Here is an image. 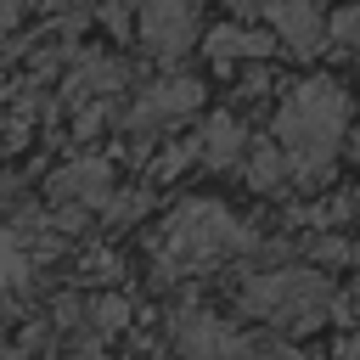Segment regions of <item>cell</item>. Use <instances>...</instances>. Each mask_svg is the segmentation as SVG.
I'll use <instances>...</instances> for the list:
<instances>
[{
  "instance_id": "cell-1",
  "label": "cell",
  "mask_w": 360,
  "mask_h": 360,
  "mask_svg": "<svg viewBox=\"0 0 360 360\" xmlns=\"http://www.w3.org/2000/svg\"><path fill=\"white\" fill-rule=\"evenodd\" d=\"M343 129H349V96L338 79H304L287 90L281 112H276V141L292 163L298 180H321L343 146Z\"/></svg>"
},
{
  "instance_id": "cell-2",
  "label": "cell",
  "mask_w": 360,
  "mask_h": 360,
  "mask_svg": "<svg viewBox=\"0 0 360 360\" xmlns=\"http://www.w3.org/2000/svg\"><path fill=\"white\" fill-rule=\"evenodd\" d=\"M248 248H253V231L214 197L180 202L163 225V242H158L163 270H202V264H219V259L248 253Z\"/></svg>"
},
{
  "instance_id": "cell-3",
  "label": "cell",
  "mask_w": 360,
  "mask_h": 360,
  "mask_svg": "<svg viewBox=\"0 0 360 360\" xmlns=\"http://www.w3.org/2000/svg\"><path fill=\"white\" fill-rule=\"evenodd\" d=\"M332 281L326 270H264L242 281V309L270 326H321L332 315Z\"/></svg>"
},
{
  "instance_id": "cell-4",
  "label": "cell",
  "mask_w": 360,
  "mask_h": 360,
  "mask_svg": "<svg viewBox=\"0 0 360 360\" xmlns=\"http://www.w3.org/2000/svg\"><path fill=\"white\" fill-rule=\"evenodd\" d=\"M135 22H141V39L158 56H180L191 45V34H197L191 0H135Z\"/></svg>"
},
{
  "instance_id": "cell-5",
  "label": "cell",
  "mask_w": 360,
  "mask_h": 360,
  "mask_svg": "<svg viewBox=\"0 0 360 360\" xmlns=\"http://www.w3.org/2000/svg\"><path fill=\"white\" fill-rule=\"evenodd\" d=\"M264 22H270V34L292 51V56H315V51H326V22H321V11H315V0H264Z\"/></svg>"
},
{
  "instance_id": "cell-6",
  "label": "cell",
  "mask_w": 360,
  "mask_h": 360,
  "mask_svg": "<svg viewBox=\"0 0 360 360\" xmlns=\"http://www.w3.org/2000/svg\"><path fill=\"white\" fill-rule=\"evenodd\" d=\"M202 101V84L197 79H163V84H152L146 96H141V107L129 112V124H169V118H180V112H191Z\"/></svg>"
},
{
  "instance_id": "cell-7",
  "label": "cell",
  "mask_w": 360,
  "mask_h": 360,
  "mask_svg": "<svg viewBox=\"0 0 360 360\" xmlns=\"http://www.w3.org/2000/svg\"><path fill=\"white\" fill-rule=\"evenodd\" d=\"M174 343H180L186 354H236V349H248L231 326H219V321L202 315V309H180V315H174Z\"/></svg>"
},
{
  "instance_id": "cell-8",
  "label": "cell",
  "mask_w": 360,
  "mask_h": 360,
  "mask_svg": "<svg viewBox=\"0 0 360 360\" xmlns=\"http://www.w3.org/2000/svg\"><path fill=\"white\" fill-rule=\"evenodd\" d=\"M208 62H219V68H231V62H259V56H270V34H259V28H236V22H219L214 34H208Z\"/></svg>"
},
{
  "instance_id": "cell-9",
  "label": "cell",
  "mask_w": 360,
  "mask_h": 360,
  "mask_svg": "<svg viewBox=\"0 0 360 360\" xmlns=\"http://www.w3.org/2000/svg\"><path fill=\"white\" fill-rule=\"evenodd\" d=\"M248 158V129L231 118V112H214L208 124H202V163L208 169H231V163H242Z\"/></svg>"
},
{
  "instance_id": "cell-10",
  "label": "cell",
  "mask_w": 360,
  "mask_h": 360,
  "mask_svg": "<svg viewBox=\"0 0 360 360\" xmlns=\"http://www.w3.org/2000/svg\"><path fill=\"white\" fill-rule=\"evenodd\" d=\"M56 191L73 197V202H107L112 197V169L101 158H84V163H68L56 174Z\"/></svg>"
},
{
  "instance_id": "cell-11",
  "label": "cell",
  "mask_w": 360,
  "mask_h": 360,
  "mask_svg": "<svg viewBox=\"0 0 360 360\" xmlns=\"http://www.w3.org/2000/svg\"><path fill=\"white\" fill-rule=\"evenodd\" d=\"M287 169H292V163H287L281 141H276V146H253V152H248V186H253V191H276V186L287 180Z\"/></svg>"
},
{
  "instance_id": "cell-12",
  "label": "cell",
  "mask_w": 360,
  "mask_h": 360,
  "mask_svg": "<svg viewBox=\"0 0 360 360\" xmlns=\"http://www.w3.org/2000/svg\"><path fill=\"white\" fill-rule=\"evenodd\" d=\"M326 39H332L338 51H360V6H343V11L332 17V28H326Z\"/></svg>"
},
{
  "instance_id": "cell-13",
  "label": "cell",
  "mask_w": 360,
  "mask_h": 360,
  "mask_svg": "<svg viewBox=\"0 0 360 360\" xmlns=\"http://www.w3.org/2000/svg\"><path fill=\"white\" fill-rule=\"evenodd\" d=\"M309 259H315V264H349L354 248H349L343 236H309Z\"/></svg>"
},
{
  "instance_id": "cell-14",
  "label": "cell",
  "mask_w": 360,
  "mask_h": 360,
  "mask_svg": "<svg viewBox=\"0 0 360 360\" xmlns=\"http://www.w3.org/2000/svg\"><path fill=\"white\" fill-rule=\"evenodd\" d=\"M129 321V304L124 298H96V326L101 332H112V326H124Z\"/></svg>"
},
{
  "instance_id": "cell-15",
  "label": "cell",
  "mask_w": 360,
  "mask_h": 360,
  "mask_svg": "<svg viewBox=\"0 0 360 360\" xmlns=\"http://www.w3.org/2000/svg\"><path fill=\"white\" fill-rule=\"evenodd\" d=\"M349 146H354V163H360V135H354V141H349Z\"/></svg>"
},
{
  "instance_id": "cell-16",
  "label": "cell",
  "mask_w": 360,
  "mask_h": 360,
  "mask_svg": "<svg viewBox=\"0 0 360 360\" xmlns=\"http://www.w3.org/2000/svg\"><path fill=\"white\" fill-rule=\"evenodd\" d=\"M349 248H354V264H360V236H354V242H349Z\"/></svg>"
}]
</instances>
